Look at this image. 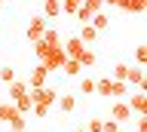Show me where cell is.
<instances>
[{"label":"cell","instance_id":"6da1fadb","mask_svg":"<svg viewBox=\"0 0 147 132\" xmlns=\"http://www.w3.org/2000/svg\"><path fill=\"white\" fill-rule=\"evenodd\" d=\"M34 56L40 58V65L52 74V71H61L64 65V49H61V40L58 43H46V40H37L34 43Z\"/></svg>","mask_w":147,"mask_h":132},{"label":"cell","instance_id":"7a4b0ae2","mask_svg":"<svg viewBox=\"0 0 147 132\" xmlns=\"http://www.w3.org/2000/svg\"><path fill=\"white\" fill-rule=\"evenodd\" d=\"M28 95H31V102H34V104H46V108H55V98H58L49 83L40 86V89H28Z\"/></svg>","mask_w":147,"mask_h":132},{"label":"cell","instance_id":"3957f363","mask_svg":"<svg viewBox=\"0 0 147 132\" xmlns=\"http://www.w3.org/2000/svg\"><path fill=\"white\" fill-rule=\"evenodd\" d=\"M110 120H113V123H119V126L132 120V111H129L126 98H119V102H113V108H110Z\"/></svg>","mask_w":147,"mask_h":132},{"label":"cell","instance_id":"277c9868","mask_svg":"<svg viewBox=\"0 0 147 132\" xmlns=\"http://www.w3.org/2000/svg\"><path fill=\"white\" fill-rule=\"evenodd\" d=\"M43 31H46V19H43V16H34V19L28 22V31H25V34H28L31 43H37V40L43 37Z\"/></svg>","mask_w":147,"mask_h":132},{"label":"cell","instance_id":"5b68a950","mask_svg":"<svg viewBox=\"0 0 147 132\" xmlns=\"http://www.w3.org/2000/svg\"><path fill=\"white\" fill-rule=\"evenodd\" d=\"M61 49H64V58H80V52L86 46H83V40L74 34V37H67V40H61Z\"/></svg>","mask_w":147,"mask_h":132},{"label":"cell","instance_id":"8992f818","mask_svg":"<svg viewBox=\"0 0 147 132\" xmlns=\"http://www.w3.org/2000/svg\"><path fill=\"white\" fill-rule=\"evenodd\" d=\"M46 80H49V71H46L43 65H37L25 83H28V89H40V86H46Z\"/></svg>","mask_w":147,"mask_h":132},{"label":"cell","instance_id":"52a82bcc","mask_svg":"<svg viewBox=\"0 0 147 132\" xmlns=\"http://www.w3.org/2000/svg\"><path fill=\"white\" fill-rule=\"evenodd\" d=\"M129 111L132 114H138V117H141V114H144V108H147V95H144V89H138L135 95H129Z\"/></svg>","mask_w":147,"mask_h":132},{"label":"cell","instance_id":"ba28073f","mask_svg":"<svg viewBox=\"0 0 147 132\" xmlns=\"http://www.w3.org/2000/svg\"><path fill=\"white\" fill-rule=\"evenodd\" d=\"M61 16V0H43V19H58Z\"/></svg>","mask_w":147,"mask_h":132},{"label":"cell","instance_id":"9c48e42d","mask_svg":"<svg viewBox=\"0 0 147 132\" xmlns=\"http://www.w3.org/2000/svg\"><path fill=\"white\" fill-rule=\"evenodd\" d=\"M117 6H119L123 12H144L147 0H117Z\"/></svg>","mask_w":147,"mask_h":132},{"label":"cell","instance_id":"30bf717a","mask_svg":"<svg viewBox=\"0 0 147 132\" xmlns=\"http://www.w3.org/2000/svg\"><path fill=\"white\" fill-rule=\"evenodd\" d=\"M126 83H132V86H138V89H144V68H129V74H126Z\"/></svg>","mask_w":147,"mask_h":132},{"label":"cell","instance_id":"8fae6325","mask_svg":"<svg viewBox=\"0 0 147 132\" xmlns=\"http://www.w3.org/2000/svg\"><path fill=\"white\" fill-rule=\"evenodd\" d=\"M55 104H58L61 114H74V108H77V95H58Z\"/></svg>","mask_w":147,"mask_h":132},{"label":"cell","instance_id":"7c38bea8","mask_svg":"<svg viewBox=\"0 0 147 132\" xmlns=\"http://www.w3.org/2000/svg\"><path fill=\"white\" fill-rule=\"evenodd\" d=\"M89 25H92V28H95V31L101 34V31H107V25H110V16H107L104 9H101V12H95V16L89 19Z\"/></svg>","mask_w":147,"mask_h":132},{"label":"cell","instance_id":"4fadbf2b","mask_svg":"<svg viewBox=\"0 0 147 132\" xmlns=\"http://www.w3.org/2000/svg\"><path fill=\"white\" fill-rule=\"evenodd\" d=\"M22 95H28V83L25 80H12V83H9V102H16Z\"/></svg>","mask_w":147,"mask_h":132},{"label":"cell","instance_id":"5bb4252c","mask_svg":"<svg viewBox=\"0 0 147 132\" xmlns=\"http://www.w3.org/2000/svg\"><path fill=\"white\" fill-rule=\"evenodd\" d=\"M110 86H113V80H110V77H101V80H95V95H101V98H110Z\"/></svg>","mask_w":147,"mask_h":132},{"label":"cell","instance_id":"9a60e30c","mask_svg":"<svg viewBox=\"0 0 147 132\" xmlns=\"http://www.w3.org/2000/svg\"><path fill=\"white\" fill-rule=\"evenodd\" d=\"M77 37H80V40H83V46H89L92 40L98 37V31L92 28V25H80V34H77Z\"/></svg>","mask_w":147,"mask_h":132},{"label":"cell","instance_id":"2e32d148","mask_svg":"<svg viewBox=\"0 0 147 132\" xmlns=\"http://www.w3.org/2000/svg\"><path fill=\"white\" fill-rule=\"evenodd\" d=\"M61 71H64L67 77H80V71H83V68H80V62H77V58H64Z\"/></svg>","mask_w":147,"mask_h":132},{"label":"cell","instance_id":"e0dca14e","mask_svg":"<svg viewBox=\"0 0 147 132\" xmlns=\"http://www.w3.org/2000/svg\"><path fill=\"white\" fill-rule=\"evenodd\" d=\"M126 95H129V83L113 80V86H110V98H126Z\"/></svg>","mask_w":147,"mask_h":132},{"label":"cell","instance_id":"ac0fdd59","mask_svg":"<svg viewBox=\"0 0 147 132\" xmlns=\"http://www.w3.org/2000/svg\"><path fill=\"white\" fill-rule=\"evenodd\" d=\"M6 126H9V132H25V129H28V120H25V114H16V117H12V120H9Z\"/></svg>","mask_w":147,"mask_h":132},{"label":"cell","instance_id":"d6986e66","mask_svg":"<svg viewBox=\"0 0 147 132\" xmlns=\"http://www.w3.org/2000/svg\"><path fill=\"white\" fill-rule=\"evenodd\" d=\"M77 62H80V68H92V65H95V62H98V56H95L92 49H83V52H80V58H77Z\"/></svg>","mask_w":147,"mask_h":132},{"label":"cell","instance_id":"ffe728a7","mask_svg":"<svg viewBox=\"0 0 147 132\" xmlns=\"http://www.w3.org/2000/svg\"><path fill=\"white\" fill-rule=\"evenodd\" d=\"M12 80H16V68L12 65H0V83H12Z\"/></svg>","mask_w":147,"mask_h":132},{"label":"cell","instance_id":"44dd1931","mask_svg":"<svg viewBox=\"0 0 147 132\" xmlns=\"http://www.w3.org/2000/svg\"><path fill=\"white\" fill-rule=\"evenodd\" d=\"M12 104H16L18 114H31V104H34V102H31V95H22V98H16Z\"/></svg>","mask_w":147,"mask_h":132},{"label":"cell","instance_id":"7402d4cb","mask_svg":"<svg viewBox=\"0 0 147 132\" xmlns=\"http://www.w3.org/2000/svg\"><path fill=\"white\" fill-rule=\"evenodd\" d=\"M126 74H129V65H123V62H119V65H113L110 80H123V83H126Z\"/></svg>","mask_w":147,"mask_h":132},{"label":"cell","instance_id":"603a6c76","mask_svg":"<svg viewBox=\"0 0 147 132\" xmlns=\"http://www.w3.org/2000/svg\"><path fill=\"white\" fill-rule=\"evenodd\" d=\"M80 92L83 95H95V80H92V77H83L80 80Z\"/></svg>","mask_w":147,"mask_h":132},{"label":"cell","instance_id":"cb8c5ba5","mask_svg":"<svg viewBox=\"0 0 147 132\" xmlns=\"http://www.w3.org/2000/svg\"><path fill=\"white\" fill-rule=\"evenodd\" d=\"M49 111H52V108H46V104H31V114H34L37 120H46V117H49Z\"/></svg>","mask_w":147,"mask_h":132},{"label":"cell","instance_id":"d4e9b609","mask_svg":"<svg viewBox=\"0 0 147 132\" xmlns=\"http://www.w3.org/2000/svg\"><path fill=\"white\" fill-rule=\"evenodd\" d=\"M83 0H61V12H67V16H74V12L80 9Z\"/></svg>","mask_w":147,"mask_h":132},{"label":"cell","instance_id":"484cf974","mask_svg":"<svg viewBox=\"0 0 147 132\" xmlns=\"http://www.w3.org/2000/svg\"><path fill=\"white\" fill-rule=\"evenodd\" d=\"M135 62H138V68H144V62H147V46H144V43L135 46Z\"/></svg>","mask_w":147,"mask_h":132},{"label":"cell","instance_id":"4316f807","mask_svg":"<svg viewBox=\"0 0 147 132\" xmlns=\"http://www.w3.org/2000/svg\"><path fill=\"white\" fill-rule=\"evenodd\" d=\"M40 40H46V43H58L61 37H58V31H55V28H49V25H46V31H43V37H40Z\"/></svg>","mask_w":147,"mask_h":132},{"label":"cell","instance_id":"83f0119b","mask_svg":"<svg viewBox=\"0 0 147 132\" xmlns=\"http://www.w3.org/2000/svg\"><path fill=\"white\" fill-rule=\"evenodd\" d=\"M123 126L119 123H113V120H101V132H119Z\"/></svg>","mask_w":147,"mask_h":132},{"label":"cell","instance_id":"f1b7e54d","mask_svg":"<svg viewBox=\"0 0 147 132\" xmlns=\"http://www.w3.org/2000/svg\"><path fill=\"white\" fill-rule=\"evenodd\" d=\"M86 132H101V120H98V117L86 123Z\"/></svg>","mask_w":147,"mask_h":132},{"label":"cell","instance_id":"f546056e","mask_svg":"<svg viewBox=\"0 0 147 132\" xmlns=\"http://www.w3.org/2000/svg\"><path fill=\"white\" fill-rule=\"evenodd\" d=\"M74 132H86V126H80V129H74Z\"/></svg>","mask_w":147,"mask_h":132},{"label":"cell","instance_id":"4dcf8cb0","mask_svg":"<svg viewBox=\"0 0 147 132\" xmlns=\"http://www.w3.org/2000/svg\"><path fill=\"white\" fill-rule=\"evenodd\" d=\"M0 12H3V0H0Z\"/></svg>","mask_w":147,"mask_h":132},{"label":"cell","instance_id":"1f68e13d","mask_svg":"<svg viewBox=\"0 0 147 132\" xmlns=\"http://www.w3.org/2000/svg\"><path fill=\"white\" fill-rule=\"evenodd\" d=\"M119 132H129V129H119Z\"/></svg>","mask_w":147,"mask_h":132},{"label":"cell","instance_id":"d6a6232c","mask_svg":"<svg viewBox=\"0 0 147 132\" xmlns=\"http://www.w3.org/2000/svg\"><path fill=\"white\" fill-rule=\"evenodd\" d=\"M0 126H3V120H0Z\"/></svg>","mask_w":147,"mask_h":132}]
</instances>
